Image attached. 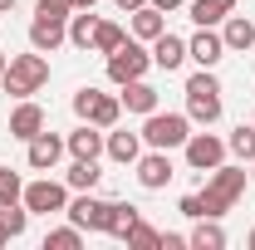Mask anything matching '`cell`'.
<instances>
[{
    "label": "cell",
    "instance_id": "6da1fadb",
    "mask_svg": "<svg viewBox=\"0 0 255 250\" xmlns=\"http://www.w3.org/2000/svg\"><path fill=\"white\" fill-rule=\"evenodd\" d=\"M246 177H251L246 167H226V162H221V167H211V182H206V191H196V196H201V216H216V221H221L226 211L241 201Z\"/></svg>",
    "mask_w": 255,
    "mask_h": 250
},
{
    "label": "cell",
    "instance_id": "7a4b0ae2",
    "mask_svg": "<svg viewBox=\"0 0 255 250\" xmlns=\"http://www.w3.org/2000/svg\"><path fill=\"white\" fill-rule=\"evenodd\" d=\"M49 84V59L34 49V54H15V59L5 64V74H0V89L10 98H30V94H39Z\"/></svg>",
    "mask_w": 255,
    "mask_h": 250
},
{
    "label": "cell",
    "instance_id": "3957f363",
    "mask_svg": "<svg viewBox=\"0 0 255 250\" xmlns=\"http://www.w3.org/2000/svg\"><path fill=\"white\" fill-rule=\"evenodd\" d=\"M187 118L201 123V127H211L216 118H221V84H216L211 69H201V74L187 79Z\"/></svg>",
    "mask_w": 255,
    "mask_h": 250
},
{
    "label": "cell",
    "instance_id": "277c9868",
    "mask_svg": "<svg viewBox=\"0 0 255 250\" xmlns=\"http://www.w3.org/2000/svg\"><path fill=\"white\" fill-rule=\"evenodd\" d=\"M187 137H191V118L187 113H147V123H142V142H147V147H162V152L182 147Z\"/></svg>",
    "mask_w": 255,
    "mask_h": 250
},
{
    "label": "cell",
    "instance_id": "5b68a950",
    "mask_svg": "<svg viewBox=\"0 0 255 250\" xmlns=\"http://www.w3.org/2000/svg\"><path fill=\"white\" fill-rule=\"evenodd\" d=\"M147 64H152V54L142 49V39H123V44L108 54V79L123 89V84H132V79L147 74Z\"/></svg>",
    "mask_w": 255,
    "mask_h": 250
},
{
    "label": "cell",
    "instance_id": "8992f818",
    "mask_svg": "<svg viewBox=\"0 0 255 250\" xmlns=\"http://www.w3.org/2000/svg\"><path fill=\"white\" fill-rule=\"evenodd\" d=\"M74 113L84 118V123H94V127H118V113H123V103L118 98H108V94H98V89H79L74 94Z\"/></svg>",
    "mask_w": 255,
    "mask_h": 250
},
{
    "label": "cell",
    "instance_id": "52a82bcc",
    "mask_svg": "<svg viewBox=\"0 0 255 250\" xmlns=\"http://www.w3.org/2000/svg\"><path fill=\"white\" fill-rule=\"evenodd\" d=\"M182 152H187V167L191 172H211V167H221L226 162V142L216 132H191L187 142H182Z\"/></svg>",
    "mask_w": 255,
    "mask_h": 250
},
{
    "label": "cell",
    "instance_id": "ba28073f",
    "mask_svg": "<svg viewBox=\"0 0 255 250\" xmlns=\"http://www.w3.org/2000/svg\"><path fill=\"white\" fill-rule=\"evenodd\" d=\"M20 201H25V211H34V216H54V211L69 206V191H64L59 182H49V177H44V182H30Z\"/></svg>",
    "mask_w": 255,
    "mask_h": 250
},
{
    "label": "cell",
    "instance_id": "9c48e42d",
    "mask_svg": "<svg viewBox=\"0 0 255 250\" xmlns=\"http://www.w3.org/2000/svg\"><path fill=\"white\" fill-rule=\"evenodd\" d=\"M64 216L74 221L79 231H108V201H98L94 191H79V201H69Z\"/></svg>",
    "mask_w": 255,
    "mask_h": 250
},
{
    "label": "cell",
    "instance_id": "30bf717a",
    "mask_svg": "<svg viewBox=\"0 0 255 250\" xmlns=\"http://www.w3.org/2000/svg\"><path fill=\"white\" fill-rule=\"evenodd\" d=\"M132 167H137V187L142 191H162L167 182H172V157L162 152V147H152L147 157H137Z\"/></svg>",
    "mask_w": 255,
    "mask_h": 250
},
{
    "label": "cell",
    "instance_id": "8fae6325",
    "mask_svg": "<svg viewBox=\"0 0 255 250\" xmlns=\"http://www.w3.org/2000/svg\"><path fill=\"white\" fill-rule=\"evenodd\" d=\"M187 59H196L201 69H216V64L226 59V39L211 30V25H201V30L187 39Z\"/></svg>",
    "mask_w": 255,
    "mask_h": 250
},
{
    "label": "cell",
    "instance_id": "7c38bea8",
    "mask_svg": "<svg viewBox=\"0 0 255 250\" xmlns=\"http://www.w3.org/2000/svg\"><path fill=\"white\" fill-rule=\"evenodd\" d=\"M64 152H69V147H64V137H54V132H34V137H30V152H25V162H30L34 172H54Z\"/></svg>",
    "mask_w": 255,
    "mask_h": 250
},
{
    "label": "cell",
    "instance_id": "4fadbf2b",
    "mask_svg": "<svg viewBox=\"0 0 255 250\" xmlns=\"http://www.w3.org/2000/svg\"><path fill=\"white\" fill-rule=\"evenodd\" d=\"M64 44H69V20H39V15H34V25H30V49L54 54V49H64Z\"/></svg>",
    "mask_w": 255,
    "mask_h": 250
},
{
    "label": "cell",
    "instance_id": "5bb4252c",
    "mask_svg": "<svg viewBox=\"0 0 255 250\" xmlns=\"http://www.w3.org/2000/svg\"><path fill=\"white\" fill-rule=\"evenodd\" d=\"M221 39H226V54H246V49H255V20H246V15H226L221 20Z\"/></svg>",
    "mask_w": 255,
    "mask_h": 250
},
{
    "label": "cell",
    "instance_id": "9a60e30c",
    "mask_svg": "<svg viewBox=\"0 0 255 250\" xmlns=\"http://www.w3.org/2000/svg\"><path fill=\"white\" fill-rule=\"evenodd\" d=\"M34 132H44V108H39V103H30V98H20V108L10 113V137L30 142Z\"/></svg>",
    "mask_w": 255,
    "mask_h": 250
},
{
    "label": "cell",
    "instance_id": "2e32d148",
    "mask_svg": "<svg viewBox=\"0 0 255 250\" xmlns=\"http://www.w3.org/2000/svg\"><path fill=\"white\" fill-rule=\"evenodd\" d=\"M103 152L113 157V162H123V167H132L137 157H142V132H103Z\"/></svg>",
    "mask_w": 255,
    "mask_h": 250
},
{
    "label": "cell",
    "instance_id": "e0dca14e",
    "mask_svg": "<svg viewBox=\"0 0 255 250\" xmlns=\"http://www.w3.org/2000/svg\"><path fill=\"white\" fill-rule=\"evenodd\" d=\"M152 64L167 69V74H172V69H182V64H187V39H177V34L162 30L157 39H152Z\"/></svg>",
    "mask_w": 255,
    "mask_h": 250
},
{
    "label": "cell",
    "instance_id": "ac0fdd59",
    "mask_svg": "<svg viewBox=\"0 0 255 250\" xmlns=\"http://www.w3.org/2000/svg\"><path fill=\"white\" fill-rule=\"evenodd\" d=\"M118 103H123L128 113H157V89L152 84H142V79H132V84H123V94H118Z\"/></svg>",
    "mask_w": 255,
    "mask_h": 250
},
{
    "label": "cell",
    "instance_id": "d6986e66",
    "mask_svg": "<svg viewBox=\"0 0 255 250\" xmlns=\"http://www.w3.org/2000/svg\"><path fill=\"white\" fill-rule=\"evenodd\" d=\"M187 246H191V250H226L221 221H216V216H196V226H191V236H187Z\"/></svg>",
    "mask_w": 255,
    "mask_h": 250
},
{
    "label": "cell",
    "instance_id": "ffe728a7",
    "mask_svg": "<svg viewBox=\"0 0 255 250\" xmlns=\"http://www.w3.org/2000/svg\"><path fill=\"white\" fill-rule=\"evenodd\" d=\"M142 221V211L132 206V201H108V231L103 236H113V241H128V231Z\"/></svg>",
    "mask_w": 255,
    "mask_h": 250
},
{
    "label": "cell",
    "instance_id": "44dd1931",
    "mask_svg": "<svg viewBox=\"0 0 255 250\" xmlns=\"http://www.w3.org/2000/svg\"><path fill=\"white\" fill-rule=\"evenodd\" d=\"M162 30H167V15H162V10H152V5H137V10H132V39L152 44Z\"/></svg>",
    "mask_w": 255,
    "mask_h": 250
},
{
    "label": "cell",
    "instance_id": "7402d4cb",
    "mask_svg": "<svg viewBox=\"0 0 255 250\" xmlns=\"http://www.w3.org/2000/svg\"><path fill=\"white\" fill-rule=\"evenodd\" d=\"M64 147H69L74 157H98V152H103V127H94V123L74 127V132L64 137Z\"/></svg>",
    "mask_w": 255,
    "mask_h": 250
},
{
    "label": "cell",
    "instance_id": "603a6c76",
    "mask_svg": "<svg viewBox=\"0 0 255 250\" xmlns=\"http://www.w3.org/2000/svg\"><path fill=\"white\" fill-rule=\"evenodd\" d=\"M98 157H74V167L64 172V187H74V191H94L98 187Z\"/></svg>",
    "mask_w": 255,
    "mask_h": 250
},
{
    "label": "cell",
    "instance_id": "cb8c5ba5",
    "mask_svg": "<svg viewBox=\"0 0 255 250\" xmlns=\"http://www.w3.org/2000/svg\"><path fill=\"white\" fill-rule=\"evenodd\" d=\"M94 34H98V15L94 10L69 15V44H74V49H94Z\"/></svg>",
    "mask_w": 255,
    "mask_h": 250
},
{
    "label": "cell",
    "instance_id": "d4e9b609",
    "mask_svg": "<svg viewBox=\"0 0 255 250\" xmlns=\"http://www.w3.org/2000/svg\"><path fill=\"white\" fill-rule=\"evenodd\" d=\"M187 10H191V20H196V25H221L226 15L236 10V0H191Z\"/></svg>",
    "mask_w": 255,
    "mask_h": 250
},
{
    "label": "cell",
    "instance_id": "484cf974",
    "mask_svg": "<svg viewBox=\"0 0 255 250\" xmlns=\"http://www.w3.org/2000/svg\"><path fill=\"white\" fill-rule=\"evenodd\" d=\"M25 226H30V211H25V201H15V206H0V231L15 241V236H25Z\"/></svg>",
    "mask_w": 255,
    "mask_h": 250
},
{
    "label": "cell",
    "instance_id": "4316f807",
    "mask_svg": "<svg viewBox=\"0 0 255 250\" xmlns=\"http://www.w3.org/2000/svg\"><path fill=\"white\" fill-rule=\"evenodd\" d=\"M128 34H123V25H113V20H98V34H94V54H113L118 44H123Z\"/></svg>",
    "mask_w": 255,
    "mask_h": 250
},
{
    "label": "cell",
    "instance_id": "83f0119b",
    "mask_svg": "<svg viewBox=\"0 0 255 250\" xmlns=\"http://www.w3.org/2000/svg\"><path fill=\"white\" fill-rule=\"evenodd\" d=\"M79 246H84V231H79L74 221H69V226H59V231H49V236H44V250H79Z\"/></svg>",
    "mask_w": 255,
    "mask_h": 250
},
{
    "label": "cell",
    "instance_id": "f1b7e54d",
    "mask_svg": "<svg viewBox=\"0 0 255 250\" xmlns=\"http://www.w3.org/2000/svg\"><path fill=\"white\" fill-rule=\"evenodd\" d=\"M128 250H162V231H152L147 221H137L132 231H128V241H123Z\"/></svg>",
    "mask_w": 255,
    "mask_h": 250
},
{
    "label": "cell",
    "instance_id": "f546056e",
    "mask_svg": "<svg viewBox=\"0 0 255 250\" xmlns=\"http://www.w3.org/2000/svg\"><path fill=\"white\" fill-rule=\"evenodd\" d=\"M226 152H236L241 162H251V157H255V123H251V127H246V123L236 127V132L226 137Z\"/></svg>",
    "mask_w": 255,
    "mask_h": 250
},
{
    "label": "cell",
    "instance_id": "4dcf8cb0",
    "mask_svg": "<svg viewBox=\"0 0 255 250\" xmlns=\"http://www.w3.org/2000/svg\"><path fill=\"white\" fill-rule=\"evenodd\" d=\"M25 196V182H20V172L15 167H0V206H15Z\"/></svg>",
    "mask_w": 255,
    "mask_h": 250
},
{
    "label": "cell",
    "instance_id": "1f68e13d",
    "mask_svg": "<svg viewBox=\"0 0 255 250\" xmlns=\"http://www.w3.org/2000/svg\"><path fill=\"white\" fill-rule=\"evenodd\" d=\"M34 15H39V20H69V15H74V0H39Z\"/></svg>",
    "mask_w": 255,
    "mask_h": 250
},
{
    "label": "cell",
    "instance_id": "d6a6232c",
    "mask_svg": "<svg viewBox=\"0 0 255 250\" xmlns=\"http://www.w3.org/2000/svg\"><path fill=\"white\" fill-rule=\"evenodd\" d=\"M177 211H182V216H191V221H196V216H201V196H182V206H177Z\"/></svg>",
    "mask_w": 255,
    "mask_h": 250
},
{
    "label": "cell",
    "instance_id": "836d02e7",
    "mask_svg": "<svg viewBox=\"0 0 255 250\" xmlns=\"http://www.w3.org/2000/svg\"><path fill=\"white\" fill-rule=\"evenodd\" d=\"M162 250H187V236H177V231H162Z\"/></svg>",
    "mask_w": 255,
    "mask_h": 250
},
{
    "label": "cell",
    "instance_id": "e575fe53",
    "mask_svg": "<svg viewBox=\"0 0 255 250\" xmlns=\"http://www.w3.org/2000/svg\"><path fill=\"white\" fill-rule=\"evenodd\" d=\"M152 10H162V15H172V10H182V0H147Z\"/></svg>",
    "mask_w": 255,
    "mask_h": 250
},
{
    "label": "cell",
    "instance_id": "d590c367",
    "mask_svg": "<svg viewBox=\"0 0 255 250\" xmlns=\"http://www.w3.org/2000/svg\"><path fill=\"white\" fill-rule=\"evenodd\" d=\"M137 5H147V0H118V10H128V15H132Z\"/></svg>",
    "mask_w": 255,
    "mask_h": 250
},
{
    "label": "cell",
    "instance_id": "8d00e7d4",
    "mask_svg": "<svg viewBox=\"0 0 255 250\" xmlns=\"http://www.w3.org/2000/svg\"><path fill=\"white\" fill-rule=\"evenodd\" d=\"M98 0H74V10H94Z\"/></svg>",
    "mask_w": 255,
    "mask_h": 250
},
{
    "label": "cell",
    "instance_id": "74e56055",
    "mask_svg": "<svg viewBox=\"0 0 255 250\" xmlns=\"http://www.w3.org/2000/svg\"><path fill=\"white\" fill-rule=\"evenodd\" d=\"M10 10H15V0H0V15H10Z\"/></svg>",
    "mask_w": 255,
    "mask_h": 250
},
{
    "label": "cell",
    "instance_id": "f35d334b",
    "mask_svg": "<svg viewBox=\"0 0 255 250\" xmlns=\"http://www.w3.org/2000/svg\"><path fill=\"white\" fill-rule=\"evenodd\" d=\"M246 246H251V250H255V231H251V236H246Z\"/></svg>",
    "mask_w": 255,
    "mask_h": 250
},
{
    "label": "cell",
    "instance_id": "ab89813d",
    "mask_svg": "<svg viewBox=\"0 0 255 250\" xmlns=\"http://www.w3.org/2000/svg\"><path fill=\"white\" fill-rule=\"evenodd\" d=\"M0 74H5V49H0Z\"/></svg>",
    "mask_w": 255,
    "mask_h": 250
},
{
    "label": "cell",
    "instance_id": "60d3db41",
    "mask_svg": "<svg viewBox=\"0 0 255 250\" xmlns=\"http://www.w3.org/2000/svg\"><path fill=\"white\" fill-rule=\"evenodd\" d=\"M251 182H255V157H251Z\"/></svg>",
    "mask_w": 255,
    "mask_h": 250
},
{
    "label": "cell",
    "instance_id": "b9f144b4",
    "mask_svg": "<svg viewBox=\"0 0 255 250\" xmlns=\"http://www.w3.org/2000/svg\"><path fill=\"white\" fill-rule=\"evenodd\" d=\"M5 241H10V236H5V231H0V246H5Z\"/></svg>",
    "mask_w": 255,
    "mask_h": 250
}]
</instances>
